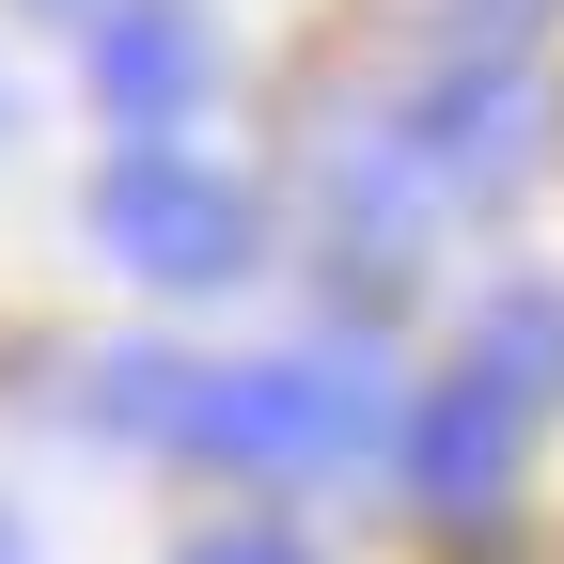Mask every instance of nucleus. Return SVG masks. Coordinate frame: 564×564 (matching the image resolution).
<instances>
[{
  "mask_svg": "<svg viewBox=\"0 0 564 564\" xmlns=\"http://www.w3.org/2000/svg\"><path fill=\"white\" fill-rule=\"evenodd\" d=\"M158 440L314 486V470L377 455V377H345V361H173V423Z\"/></svg>",
  "mask_w": 564,
  "mask_h": 564,
  "instance_id": "f257e3e1",
  "label": "nucleus"
},
{
  "mask_svg": "<svg viewBox=\"0 0 564 564\" xmlns=\"http://www.w3.org/2000/svg\"><path fill=\"white\" fill-rule=\"evenodd\" d=\"M95 251L141 267V282H173V299H204V282L251 267V188H220V173H188V158L141 141V158L95 173Z\"/></svg>",
  "mask_w": 564,
  "mask_h": 564,
  "instance_id": "f03ea898",
  "label": "nucleus"
},
{
  "mask_svg": "<svg viewBox=\"0 0 564 564\" xmlns=\"http://www.w3.org/2000/svg\"><path fill=\"white\" fill-rule=\"evenodd\" d=\"M518 423H533V377L518 361H486L470 345V377L423 408V440H408V486H423V518H486L518 486Z\"/></svg>",
  "mask_w": 564,
  "mask_h": 564,
  "instance_id": "7ed1b4c3",
  "label": "nucleus"
},
{
  "mask_svg": "<svg viewBox=\"0 0 564 564\" xmlns=\"http://www.w3.org/2000/svg\"><path fill=\"white\" fill-rule=\"evenodd\" d=\"M204 79H220L204 0H110V17H95V110L110 126H188Z\"/></svg>",
  "mask_w": 564,
  "mask_h": 564,
  "instance_id": "20e7f679",
  "label": "nucleus"
},
{
  "mask_svg": "<svg viewBox=\"0 0 564 564\" xmlns=\"http://www.w3.org/2000/svg\"><path fill=\"white\" fill-rule=\"evenodd\" d=\"M408 141L440 158V188H518L533 173V79L518 63H440L408 110Z\"/></svg>",
  "mask_w": 564,
  "mask_h": 564,
  "instance_id": "39448f33",
  "label": "nucleus"
},
{
  "mask_svg": "<svg viewBox=\"0 0 564 564\" xmlns=\"http://www.w3.org/2000/svg\"><path fill=\"white\" fill-rule=\"evenodd\" d=\"M173 564H314V549L282 533V518H204V533H188Z\"/></svg>",
  "mask_w": 564,
  "mask_h": 564,
  "instance_id": "423d86ee",
  "label": "nucleus"
},
{
  "mask_svg": "<svg viewBox=\"0 0 564 564\" xmlns=\"http://www.w3.org/2000/svg\"><path fill=\"white\" fill-rule=\"evenodd\" d=\"M549 17H564V0H455L470 47H518V32H549Z\"/></svg>",
  "mask_w": 564,
  "mask_h": 564,
  "instance_id": "0eeeda50",
  "label": "nucleus"
}]
</instances>
